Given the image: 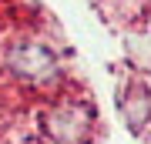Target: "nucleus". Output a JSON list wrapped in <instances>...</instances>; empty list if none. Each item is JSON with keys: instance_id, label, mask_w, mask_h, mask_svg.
<instances>
[{"instance_id": "f257e3e1", "label": "nucleus", "mask_w": 151, "mask_h": 144, "mask_svg": "<svg viewBox=\"0 0 151 144\" xmlns=\"http://www.w3.org/2000/svg\"><path fill=\"white\" fill-rule=\"evenodd\" d=\"M7 64H10L14 74L20 77H30V80H40L47 74L57 70V60L44 44H17V47L7 54Z\"/></svg>"}]
</instances>
